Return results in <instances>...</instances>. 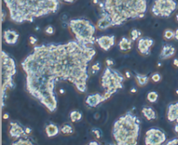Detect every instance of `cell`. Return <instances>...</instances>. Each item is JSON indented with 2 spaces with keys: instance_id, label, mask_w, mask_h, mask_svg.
<instances>
[{
  "instance_id": "6da1fadb",
  "label": "cell",
  "mask_w": 178,
  "mask_h": 145,
  "mask_svg": "<svg viewBox=\"0 0 178 145\" xmlns=\"http://www.w3.org/2000/svg\"><path fill=\"white\" fill-rule=\"evenodd\" d=\"M96 50L76 41L36 45L21 65L26 75V90L50 112L58 108L55 92L59 81L71 82L80 93L87 91L88 66Z\"/></svg>"
},
{
  "instance_id": "7a4b0ae2",
  "label": "cell",
  "mask_w": 178,
  "mask_h": 145,
  "mask_svg": "<svg viewBox=\"0 0 178 145\" xmlns=\"http://www.w3.org/2000/svg\"><path fill=\"white\" fill-rule=\"evenodd\" d=\"M100 5L97 28L102 31L120 26L129 20L143 18L148 10V0H104Z\"/></svg>"
},
{
  "instance_id": "3957f363",
  "label": "cell",
  "mask_w": 178,
  "mask_h": 145,
  "mask_svg": "<svg viewBox=\"0 0 178 145\" xmlns=\"http://www.w3.org/2000/svg\"><path fill=\"white\" fill-rule=\"evenodd\" d=\"M9 9L10 18L17 24L32 23L38 18L56 13L59 0H3Z\"/></svg>"
},
{
  "instance_id": "277c9868",
  "label": "cell",
  "mask_w": 178,
  "mask_h": 145,
  "mask_svg": "<svg viewBox=\"0 0 178 145\" xmlns=\"http://www.w3.org/2000/svg\"><path fill=\"white\" fill-rule=\"evenodd\" d=\"M141 129V121L135 115L129 111L118 118L113 125L112 134L116 144L135 145Z\"/></svg>"
},
{
  "instance_id": "5b68a950",
  "label": "cell",
  "mask_w": 178,
  "mask_h": 145,
  "mask_svg": "<svg viewBox=\"0 0 178 145\" xmlns=\"http://www.w3.org/2000/svg\"><path fill=\"white\" fill-rule=\"evenodd\" d=\"M1 67H2V86H1V109L5 106L4 101L7 98L8 90L15 89V82L13 78L17 71L16 62L12 57L7 52L2 51L1 52Z\"/></svg>"
},
{
  "instance_id": "8992f818",
  "label": "cell",
  "mask_w": 178,
  "mask_h": 145,
  "mask_svg": "<svg viewBox=\"0 0 178 145\" xmlns=\"http://www.w3.org/2000/svg\"><path fill=\"white\" fill-rule=\"evenodd\" d=\"M69 26L78 42L87 45L94 44L96 41L94 37L96 26L89 20L85 18L71 19L69 22Z\"/></svg>"
},
{
  "instance_id": "52a82bcc",
  "label": "cell",
  "mask_w": 178,
  "mask_h": 145,
  "mask_svg": "<svg viewBox=\"0 0 178 145\" xmlns=\"http://www.w3.org/2000/svg\"><path fill=\"white\" fill-rule=\"evenodd\" d=\"M124 77L119 71L111 69L108 66L105 68L101 78V84L105 92L109 94H115L118 90L124 88Z\"/></svg>"
},
{
  "instance_id": "ba28073f",
  "label": "cell",
  "mask_w": 178,
  "mask_h": 145,
  "mask_svg": "<svg viewBox=\"0 0 178 145\" xmlns=\"http://www.w3.org/2000/svg\"><path fill=\"white\" fill-rule=\"evenodd\" d=\"M177 8L175 0H155L151 12L155 17L169 18Z\"/></svg>"
},
{
  "instance_id": "9c48e42d",
  "label": "cell",
  "mask_w": 178,
  "mask_h": 145,
  "mask_svg": "<svg viewBox=\"0 0 178 145\" xmlns=\"http://www.w3.org/2000/svg\"><path fill=\"white\" fill-rule=\"evenodd\" d=\"M166 141V134L163 129L151 128L146 132L145 144L160 145Z\"/></svg>"
},
{
  "instance_id": "30bf717a",
  "label": "cell",
  "mask_w": 178,
  "mask_h": 145,
  "mask_svg": "<svg viewBox=\"0 0 178 145\" xmlns=\"http://www.w3.org/2000/svg\"><path fill=\"white\" fill-rule=\"evenodd\" d=\"M31 129L29 127L24 128L18 122H10V130L9 133L10 136L14 139H19V138H27L28 136L31 134Z\"/></svg>"
},
{
  "instance_id": "8fae6325",
  "label": "cell",
  "mask_w": 178,
  "mask_h": 145,
  "mask_svg": "<svg viewBox=\"0 0 178 145\" xmlns=\"http://www.w3.org/2000/svg\"><path fill=\"white\" fill-rule=\"evenodd\" d=\"M154 40L151 39L150 38H140L137 43V48L139 52L143 56L150 55V47L154 45Z\"/></svg>"
},
{
  "instance_id": "7c38bea8",
  "label": "cell",
  "mask_w": 178,
  "mask_h": 145,
  "mask_svg": "<svg viewBox=\"0 0 178 145\" xmlns=\"http://www.w3.org/2000/svg\"><path fill=\"white\" fill-rule=\"evenodd\" d=\"M96 41H97V43H98V45H99L104 51H107L115 44V36H102V37L97 38Z\"/></svg>"
},
{
  "instance_id": "4fadbf2b",
  "label": "cell",
  "mask_w": 178,
  "mask_h": 145,
  "mask_svg": "<svg viewBox=\"0 0 178 145\" xmlns=\"http://www.w3.org/2000/svg\"><path fill=\"white\" fill-rule=\"evenodd\" d=\"M105 99L104 95H101L99 93H96V94H92L88 96L86 98L85 102L87 105L90 107V108H95L97 105H99L101 102H104Z\"/></svg>"
},
{
  "instance_id": "5bb4252c",
  "label": "cell",
  "mask_w": 178,
  "mask_h": 145,
  "mask_svg": "<svg viewBox=\"0 0 178 145\" xmlns=\"http://www.w3.org/2000/svg\"><path fill=\"white\" fill-rule=\"evenodd\" d=\"M3 37H4V42L7 43V44H10V45H14V44L17 43L18 40L19 34L16 32V31H12V30H6V31H4V32Z\"/></svg>"
},
{
  "instance_id": "9a60e30c",
  "label": "cell",
  "mask_w": 178,
  "mask_h": 145,
  "mask_svg": "<svg viewBox=\"0 0 178 145\" xmlns=\"http://www.w3.org/2000/svg\"><path fill=\"white\" fill-rule=\"evenodd\" d=\"M167 118L170 122H178V102H172L169 104Z\"/></svg>"
},
{
  "instance_id": "2e32d148",
  "label": "cell",
  "mask_w": 178,
  "mask_h": 145,
  "mask_svg": "<svg viewBox=\"0 0 178 145\" xmlns=\"http://www.w3.org/2000/svg\"><path fill=\"white\" fill-rule=\"evenodd\" d=\"M175 54V48L170 43H166L163 46L161 54H160V59L170 58Z\"/></svg>"
},
{
  "instance_id": "e0dca14e",
  "label": "cell",
  "mask_w": 178,
  "mask_h": 145,
  "mask_svg": "<svg viewBox=\"0 0 178 145\" xmlns=\"http://www.w3.org/2000/svg\"><path fill=\"white\" fill-rule=\"evenodd\" d=\"M142 113H143V117L149 121L155 120L157 118V115H156L155 110L151 107H143L142 109Z\"/></svg>"
},
{
  "instance_id": "ac0fdd59",
  "label": "cell",
  "mask_w": 178,
  "mask_h": 145,
  "mask_svg": "<svg viewBox=\"0 0 178 145\" xmlns=\"http://www.w3.org/2000/svg\"><path fill=\"white\" fill-rule=\"evenodd\" d=\"M45 132L48 137H56L59 133V128L57 124H55L53 122H50L45 127Z\"/></svg>"
},
{
  "instance_id": "d6986e66",
  "label": "cell",
  "mask_w": 178,
  "mask_h": 145,
  "mask_svg": "<svg viewBox=\"0 0 178 145\" xmlns=\"http://www.w3.org/2000/svg\"><path fill=\"white\" fill-rule=\"evenodd\" d=\"M132 41L131 38L129 39L127 38H123L120 40V42L118 43V46L122 51H129L130 50H131L132 48Z\"/></svg>"
},
{
  "instance_id": "ffe728a7",
  "label": "cell",
  "mask_w": 178,
  "mask_h": 145,
  "mask_svg": "<svg viewBox=\"0 0 178 145\" xmlns=\"http://www.w3.org/2000/svg\"><path fill=\"white\" fill-rule=\"evenodd\" d=\"M135 78V81H136V82L139 84L140 86H144L145 84H147L148 82H149V78H148V76H146V75H142L136 73Z\"/></svg>"
},
{
  "instance_id": "44dd1931",
  "label": "cell",
  "mask_w": 178,
  "mask_h": 145,
  "mask_svg": "<svg viewBox=\"0 0 178 145\" xmlns=\"http://www.w3.org/2000/svg\"><path fill=\"white\" fill-rule=\"evenodd\" d=\"M82 118H83V115H82L81 111H79V110H72L70 113V118L72 122H79Z\"/></svg>"
},
{
  "instance_id": "7402d4cb",
  "label": "cell",
  "mask_w": 178,
  "mask_h": 145,
  "mask_svg": "<svg viewBox=\"0 0 178 145\" xmlns=\"http://www.w3.org/2000/svg\"><path fill=\"white\" fill-rule=\"evenodd\" d=\"M61 131L64 135H71V134H73L74 129L72 125L70 124V123H64L61 128Z\"/></svg>"
},
{
  "instance_id": "603a6c76",
  "label": "cell",
  "mask_w": 178,
  "mask_h": 145,
  "mask_svg": "<svg viewBox=\"0 0 178 145\" xmlns=\"http://www.w3.org/2000/svg\"><path fill=\"white\" fill-rule=\"evenodd\" d=\"M12 144L13 145H21V144L32 145V144H34V142H31V140H30V139H28V137L27 138H23V137H22V138H19V139H18L17 142H13Z\"/></svg>"
},
{
  "instance_id": "cb8c5ba5",
  "label": "cell",
  "mask_w": 178,
  "mask_h": 145,
  "mask_svg": "<svg viewBox=\"0 0 178 145\" xmlns=\"http://www.w3.org/2000/svg\"><path fill=\"white\" fill-rule=\"evenodd\" d=\"M147 99L148 101L150 102H151V103L155 102L157 101V99H158V94H157L155 91H150V92L148 93Z\"/></svg>"
},
{
  "instance_id": "d4e9b609",
  "label": "cell",
  "mask_w": 178,
  "mask_h": 145,
  "mask_svg": "<svg viewBox=\"0 0 178 145\" xmlns=\"http://www.w3.org/2000/svg\"><path fill=\"white\" fill-rule=\"evenodd\" d=\"M163 38L166 40H171L175 38V32L171 30H166L163 33Z\"/></svg>"
},
{
  "instance_id": "484cf974",
  "label": "cell",
  "mask_w": 178,
  "mask_h": 145,
  "mask_svg": "<svg viewBox=\"0 0 178 145\" xmlns=\"http://www.w3.org/2000/svg\"><path fill=\"white\" fill-rule=\"evenodd\" d=\"M140 36H141V32L138 31V30H136V29L132 30L131 32H130V37H131L130 38H131L132 41H135Z\"/></svg>"
},
{
  "instance_id": "4316f807",
  "label": "cell",
  "mask_w": 178,
  "mask_h": 145,
  "mask_svg": "<svg viewBox=\"0 0 178 145\" xmlns=\"http://www.w3.org/2000/svg\"><path fill=\"white\" fill-rule=\"evenodd\" d=\"M151 79H152L153 82H158L162 80V76L159 74V73H155V74H153L151 76Z\"/></svg>"
},
{
  "instance_id": "83f0119b",
  "label": "cell",
  "mask_w": 178,
  "mask_h": 145,
  "mask_svg": "<svg viewBox=\"0 0 178 145\" xmlns=\"http://www.w3.org/2000/svg\"><path fill=\"white\" fill-rule=\"evenodd\" d=\"M101 69V66L99 63H95V64H93L92 66H91V71H92V73L93 74H95V73H97L98 71H100Z\"/></svg>"
},
{
  "instance_id": "f1b7e54d",
  "label": "cell",
  "mask_w": 178,
  "mask_h": 145,
  "mask_svg": "<svg viewBox=\"0 0 178 145\" xmlns=\"http://www.w3.org/2000/svg\"><path fill=\"white\" fill-rule=\"evenodd\" d=\"M44 32L48 35H52L54 33V28H53V26H51V25H48L44 29Z\"/></svg>"
},
{
  "instance_id": "f546056e",
  "label": "cell",
  "mask_w": 178,
  "mask_h": 145,
  "mask_svg": "<svg viewBox=\"0 0 178 145\" xmlns=\"http://www.w3.org/2000/svg\"><path fill=\"white\" fill-rule=\"evenodd\" d=\"M92 132L95 134V136L97 137V139H100L101 137H102V132H101V130L99 129L95 128V129H92Z\"/></svg>"
},
{
  "instance_id": "4dcf8cb0",
  "label": "cell",
  "mask_w": 178,
  "mask_h": 145,
  "mask_svg": "<svg viewBox=\"0 0 178 145\" xmlns=\"http://www.w3.org/2000/svg\"><path fill=\"white\" fill-rule=\"evenodd\" d=\"M106 64L108 65V66H113L114 64H115V62H114V60L111 58H108L106 59Z\"/></svg>"
},
{
  "instance_id": "1f68e13d",
  "label": "cell",
  "mask_w": 178,
  "mask_h": 145,
  "mask_svg": "<svg viewBox=\"0 0 178 145\" xmlns=\"http://www.w3.org/2000/svg\"><path fill=\"white\" fill-rule=\"evenodd\" d=\"M37 42H38V39L36 38L35 37H30V43H31V44H35V43H37Z\"/></svg>"
},
{
  "instance_id": "d6a6232c",
  "label": "cell",
  "mask_w": 178,
  "mask_h": 145,
  "mask_svg": "<svg viewBox=\"0 0 178 145\" xmlns=\"http://www.w3.org/2000/svg\"><path fill=\"white\" fill-rule=\"evenodd\" d=\"M4 18H5V12L2 10V22H4Z\"/></svg>"
},
{
  "instance_id": "836d02e7",
  "label": "cell",
  "mask_w": 178,
  "mask_h": 145,
  "mask_svg": "<svg viewBox=\"0 0 178 145\" xmlns=\"http://www.w3.org/2000/svg\"><path fill=\"white\" fill-rule=\"evenodd\" d=\"M173 64H174L175 67H178V59L175 58L174 61H173Z\"/></svg>"
},
{
  "instance_id": "e575fe53",
  "label": "cell",
  "mask_w": 178,
  "mask_h": 145,
  "mask_svg": "<svg viewBox=\"0 0 178 145\" xmlns=\"http://www.w3.org/2000/svg\"><path fill=\"white\" fill-rule=\"evenodd\" d=\"M175 38L178 40V29H176L175 32Z\"/></svg>"
},
{
  "instance_id": "d590c367",
  "label": "cell",
  "mask_w": 178,
  "mask_h": 145,
  "mask_svg": "<svg viewBox=\"0 0 178 145\" xmlns=\"http://www.w3.org/2000/svg\"><path fill=\"white\" fill-rule=\"evenodd\" d=\"M3 118H4V120H7L8 118H9V114H8V113H4V116H3Z\"/></svg>"
},
{
  "instance_id": "8d00e7d4",
  "label": "cell",
  "mask_w": 178,
  "mask_h": 145,
  "mask_svg": "<svg viewBox=\"0 0 178 145\" xmlns=\"http://www.w3.org/2000/svg\"><path fill=\"white\" fill-rule=\"evenodd\" d=\"M174 129H175V132L176 134H178V122L175 124V126Z\"/></svg>"
},
{
  "instance_id": "74e56055",
  "label": "cell",
  "mask_w": 178,
  "mask_h": 145,
  "mask_svg": "<svg viewBox=\"0 0 178 145\" xmlns=\"http://www.w3.org/2000/svg\"><path fill=\"white\" fill-rule=\"evenodd\" d=\"M64 2H65V3H69V4H71V3H73L75 0H62Z\"/></svg>"
},
{
  "instance_id": "f35d334b",
  "label": "cell",
  "mask_w": 178,
  "mask_h": 145,
  "mask_svg": "<svg viewBox=\"0 0 178 145\" xmlns=\"http://www.w3.org/2000/svg\"><path fill=\"white\" fill-rule=\"evenodd\" d=\"M125 75H126V78H130V73L129 71H125Z\"/></svg>"
},
{
  "instance_id": "ab89813d",
  "label": "cell",
  "mask_w": 178,
  "mask_h": 145,
  "mask_svg": "<svg viewBox=\"0 0 178 145\" xmlns=\"http://www.w3.org/2000/svg\"><path fill=\"white\" fill-rule=\"evenodd\" d=\"M130 92L131 93H135V92H136V89L135 88H132L131 90H130Z\"/></svg>"
},
{
  "instance_id": "60d3db41",
  "label": "cell",
  "mask_w": 178,
  "mask_h": 145,
  "mask_svg": "<svg viewBox=\"0 0 178 145\" xmlns=\"http://www.w3.org/2000/svg\"><path fill=\"white\" fill-rule=\"evenodd\" d=\"M89 144H95V145H97V144H99V143H98L97 142H89Z\"/></svg>"
},
{
  "instance_id": "b9f144b4",
  "label": "cell",
  "mask_w": 178,
  "mask_h": 145,
  "mask_svg": "<svg viewBox=\"0 0 178 145\" xmlns=\"http://www.w3.org/2000/svg\"><path fill=\"white\" fill-rule=\"evenodd\" d=\"M93 3H94V4H98V3H99V2H98V0H93Z\"/></svg>"
},
{
  "instance_id": "7bdbcfd3",
  "label": "cell",
  "mask_w": 178,
  "mask_h": 145,
  "mask_svg": "<svg viewBox=\"0 0 178 145\" xmlns=\"http://www.w3.org/2000/svg\"><path fill=\"white\" fill-rule=\"evenodd\" d=\"M60 92H61L62 94H64V90H60Z\"/></svg>"
},
{
  "instance_id": "ee69618b",
  "label": "cell",
  "mask_w": 178,
  "mask_h": 145,
  "mask_svg": "<svg viewBox=\"0 0 178 145\" xmlns=\"http://www.w3.org/2000/svg\"><path fill=\"white\" fill-rule=\"evenodd\" d=\"M176 20H177V21H178V15H177V16H176Z\"/></svg>"
},
{
  "instance_id": "f6af8a7d",
  "label": "cell",
  "mask_w": 178,
  "mask_h": 145,
  "mask_svg": "<svg viewBox=\"0 0 178 145\" xmlns=\"http://www.w3.org/2000/svg\"><path fill=\"white\" fill-rule=\"evenodd\" d=\"M176 93H177V94H178V90H176Z\"/></svg>"
},
{
  "instance_id": "bcb514c9",
  "label": "cell",
  "mask_w": 178,
  "mask_h": 145,
  "mask_svg": "<svg viewBox=\"0 0 178 145\" xmlns=\"http://www.w3.org/2000/svg\"><path fill=\"white\" fill-rule=\"evenodd\" d=\"M177 142H178V138H177Z\"/></svg>"
}]
</instances>
